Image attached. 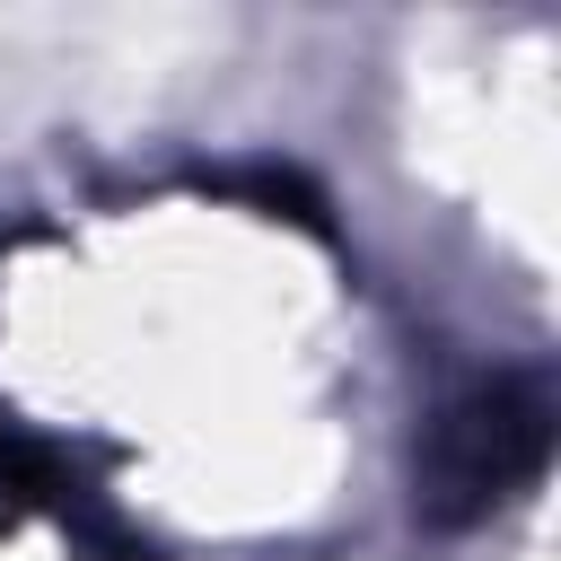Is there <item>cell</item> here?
Instances as JSON below:
<instances>
[{
    "label": "cell",
    "mask_w": 561,
    "mask_h": 561,
    "mask_svg": "<svg viewBox=\"0 0 561 561\" xmlns=\"http://www.w3.org/2000/svg\"><path fill=\"white\" fill-rule=\"evenodd\" d=\"M543 447V403L526 386H473L447 421H438V447H430V491H456L465 508L491 500L508 473H526Z\"/></svg>",
    "instance_id": "cell-1"
}]
</instances>
